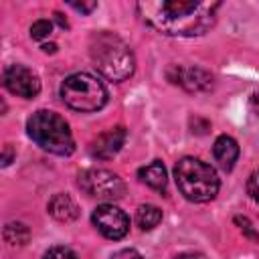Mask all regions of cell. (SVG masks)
<instances>
[{
    "label": "cell",
    "mask_w": 259,
    "mask_h": 259,
    "mask_svg": "<svg viewBox=\"0 0 259 259\" xmlns=\"http://www.w3.org/2000/svg\"><path fill=\"white\" fill-rule=\"evenodd\" d=\"M221 2L198 0H146L138 2L140 18L166 36H200L217 22Z\"/></svg>",
    "instance_id": "6da1fadb"
},
{
    "label": "cell",
    "mask_w": 259,
    "mask_h": 259,
    "mask_svg": "<svg viewBox=\"0 0 259 259\" xmlns=\"http://www.w3.org/2000/svg\"><path fill=\"white\" fill-rule=\"evenodd\" d=\"M89 57L93 67L113 83L130 79L136 71V57L130 45L109 30H99L89 36Z\"/></svg>",
    "instance_id": "7a4b0ae2"
},
{
    "label": "cell",
    "mask_w": 259,
    "mask_h": 259,
    "mask_svg": "<svg viewBox=\"0 0 259 259\" xmlns=\"http://www.w3.org/2000/svg\"><path fill=\"white\" fill-rule=\"evenodd\" d=\"M174 180L182 196L190 202H208L219 194L221 188L217 170L194 156H184L176 162Z\"/></svg>",
    "instance_id": "3957f363"
},
{
    "label": "cell",
    "mask_w": 259,
    "mask_h": 259,
    "mask_svg": "<svg viewBox=\"0 0 259 259\" xmlns=\"http://www.w3.org/2000/svg\"><path fill=\"white\" fill-rule=\"evenodd\" d=\"M26 132L30 140L42 150L57 156H71L75 152V140L65 117L51 109L34 111L26 121Z\"/></svg>",
    "instance_id": "277c9868"
},
{
    "label": "cell",
    "mask_w": 259,
    "mask_h": 259,
    "mask_svg": "<svg viewBox=\"0 0 259 259\" xmlns=\"http://www.w3.org/2000/svg\"><path fill=\"white\" fill-rule=\"evenodd\" d=\"M61 97L71 109L81 113H93L105 107L109 93L97 77L89 73H73L61 83Z\"/></svg>",
    "instance_id": "5b68a950"
},
{
    "label": "cell",
    "mask_w": 259,
    "mask_h": 259,
    "mask_svg": "<svg viewBox=\"0 0 259 259\" xmlns=\"http://www.w3.org/2000/svg\"><path fill=\"white\" fill-rule=\"evenodd\" d=\"M77 184L85 194L101 200H119L125 194V182L115 172H109L105 168L83 170Z\"/></svg>",
    "instance_id": "8992f818"
},
{
    "label": "cell",
    "mask_w": 259,
    "mask_h": 259,
    "mask_svg": "<svg viewBox=\"0 0 259 259\" xmlns=\"http://www.w3.org/2000/svg\"><path fill=\"white\" fill-rule=\"evenodd\" d=\"M91 221H93L95 229L109 241H119L130 231V217L119 206L109 204V202L95 206Z\"/></svg>",
    "instance_id": "52a82bcc"
},
{
    "label": "cell",
    "mask_w": 259,
    "mask_h": 259,
    "mask_svg": "<svg viewBox=\"0 0 259 259\" xmlns=\"http://www.w3.org/2000/svg\"><path fill=\"white\" fill-rule=\"evenodd\" d=\"M2 81H4V87L12 93V95H18V97H24V99H32L40 93V79L38 75L24 67V65H8L4 69V75H2Z\"/></svg>",
    "instance_id": "ba28073f"
},
{
    "label": "cell",
    "mask_w": 259,
    "mask_h": 259,
    "mask_svg": "<svg viewBox=\"0 0 259 259\" xmlns=\"http://www.w3.org/2000/svg\"><path fill=\"white\" fill-rule=\"evenodd\" d=\"M166 77L170 83L180 85L188 93H200L208 91L212 87V75L202 67H186V65H172L166 71Z\"/></svg>",
    "instance_id": "9c48e42d"
},
{
    "label": "cell",
    "mask_w": 259,
    "mask_h": 259,
    "mask_svg": "<svg viewBox=\"0 0 259 259\" xmlns=\"http://www.w3.org/2000/svg\"><path fill=\"white\" fill-rule=\"evenodd\" d=\"M125 138H127L125 127H123V125H115V127H111V130L99 134V136L91 142V154H93L95 158H99V160H109V158H113V156L121 150Z\"/></svg>",
    "instance_id": "30bf717a"
},
{
    "label": "cell",
    "mask_w": 259,
    "mask_h": 259,
    "mask_svg": "<svg viewBox=\"0 0 259 259\" xmlns=\"http://www.w3.org/2000/svg\"><path fill=\"white\" fill-rule=\"evenodd\" d=\"M212 156H214V162L219 164L221 170L225 172H231L237 158H239V144L235 142V138L223 134L214 140V146H212Z\"/></svg>",
    "instance_id": "8fae6325"
},
{
    "label": "cell",
    "mask_w": 259,
    "mask_h": 259,
    "mask_svg": "<svg viewBox=\"0 0 259 259\" xmlns=\"http://www.w3.org/2000/svg\"><path fill=\"white\" fill-rule=\"evenodd\" d=\"M47 210H49V214L53 219H57L61 223H71V221H75L79 217V206L67 192L53 194V198L47 204Z\"/></svg>",
    "instance_id": "7c38bea8"
},
{
    "label": "cell",
    "mask_w": 259,
    "mask_h": 259,
    "mask_svg": "<svg viewBox=\"0 0 259 259\" xmlns=\"http://www.w3.org/2000/svg\"><path fill=\"white\" fill-rule=\"evenodd\" d=\"M138 178L146 186H150L152 190H158V192H164L168 186V174H166V168L160 160H154L148 166H142L138 170Z\"/></svg>",
    "instance_id": "4fadbf2b"
},
{
    "label": "cell",
    "mask_w": 259,
    "mask_h": 259,
    "mask_svg": "<svg viewBox=\"0 0 259 259\" xmlns=\"http://www.w3.org/2000/svg\"><path fill=\"white\" fill-rule=\"evenodd\" d=\"M162 221V210L156 204H140L136 210V225L142 231H152L160 225Z\"/></svg>",
    "instance_id": "5bb4252c"
},
{
    "label": "cell",
    "mask_w": 259,
    "mask_h": 259,
    "mask_svg": "<svg viewBox=\"0 0 259 259\" xmlns=\"http://www.w3.org/2000/svg\"><path fill=\"white\" fill-rule=\"evenodd\" d=\"M30 237V231L24 223H8L4 227V241L10 245V247H22L26 245Z\"/></svg>",
    "instance_id": "9a60e30c"
},
{
    "label": "cell",
    "mask_w": 259,
    "mask_h": 259,
    "mask_svg": "<svg viewBox=\"0 0 259 259\" xmlns=\"http://www.w3.org/2000/svg\"><path fill=\"white\" fill-rule=\"evenodd\" d=\"M51 32H53V22L49 18H38L30 26V36L34 40H45L51 36Z\"/></svg>",
    "instance_id": "2e32d148"
},
{
    "label": "cell",
    "mask_w": 259,
    "mask_h": 259,
    "mask_svg": "<svg viewBox=\"0 0 259 259\" xmlns=\"http://www.w3.org/2000/svg\"><path fill=\"white\" fill-rule=\"evenodd\" d=\"M42 259H79V257L73 249H69L65 245H55L42 255Z\"/></svg>",
    "instance_id": "e0dca14e"
},
{
    "label": "cell",
    "mask_w": 259,
    "mask_h": 259,
    "mask_svg": "<svg viewBox=\"0 0 259 259\" xmlns=\"http://www.w3.org/2000/svg\"><path fill=\"white\" fill-rule=\"evenodd\" d=\"M247 194H249L255 202H259V168L253 170V172L249 174V178H247Z\"/></svg>",
    "instance_id": "ac0fdd59"
},
{
    "label": "cell",
    "mask_w": 259,
    "mask_h": 259,
    "mask_svg": "<svg viewBox=\"0 0 259 259\" xmlns=\"http://www.w3.org/2000/svg\"><path fill=\"white\" fill-rule=\"evenodd\" d=\"M69 6L77 12H81V14H89L91 10L97 8V2H69Z\"/></svg>",
    "instance_id": "d6986e66"
},
{
    "label": "cell",
    "mask_w": 259,
    "mask_h": 259,
    "mask_svg": "<svg viewBox=\"0 0 259 259\" xmlns=\"http://www.w3.org/2000/svg\"><path fill=\"white\" fill-rule=\"evenodd\" d=\"M111 259H142V255L136 249H121L111 255Z\"/></svg>",
    "instance_id": "ffe728a7"
},
{
    "label": "cell",
    "mask_w": 259,
    "mask_h": 259,
    "mask_svg": "<svg viewBox=\"0 0 259 259\" xmlns=\"http://www.w3.org/2000/svg\"><path fill=\"white\" fill-rule=\"evenodd\" d=\"M235 221H237V223L241 225V229H245V233H247V235H249L251 239H255V241H259V235H257V233H255V231L251 229V223H249V221H247L245 217H243V219H241V217H237Z\"/></svg>",
    "instance_id": "44dd1931"
},
{
    "label": "cell",
    "mask_w": 259,
    "mask_h": 259,
    "mask_svg": "<svg viewBox=\"0 0 259 259\" xmlns=\"http://www.w3.org/2000/svg\"><path fill=\"white\" fill-rule=\"evenodd\" d=\"M12 158H14L12 146H10V144H6V146H4V156H2V166H8V164L12 162Z\"/></svg>",
    "instance_id": "7402d4cb"
},
{
    "label": "cell",
    "mask_w": 259,
    "mask_h": 259,
    "mask_svg": "<svg viewBox=\"0 0 259 259\" xmlns=\"http://www.w3.org/2000/svg\"><path fill=\"white\" fill-rule=\"evenodd\" d=\"M172 259H204V257L198 255V253H180V255H176Z\"/></svg>",
    "instance_id": "603a6c76"
},
{
    "label": "cell",
    "mask_w": 259,
    "mask_h": 259,
    "mask_svg": "<svg viewBox=\"0 0 259 259\" xmlns=\"http://www.w3.org/2000/svg\"><path fill=\"white\" fill-rule=\"evenodd\" d=\"M251 109H253L255 115H259V93H255V95L251 97Z\"/></svg>",
    "instance_id": "cb8c5ba5"
},
{
    "label": "cell",
    "mask_w": 259,
    "mask_h": 259,
    "mask_svg": "<svg viewBox=\"0 0 259 259\" xmlns=\"http://www.w3.org/2000/svg\"><path fill=\"white\" fill-rule=\"evenodd\" d=\"M40 49H42V53H57V45H55V42H49V45L42 42Z\"/></svg>",
    "instance_id": "d4e9b609"
},
{
    "label": "cell",
    "mask_w": 259,
    "mask_h": 259,
    "mask_svg": "<svg viewBox=\"0 0 259 259\" xmlns=\"http://www.w3.org/2000/svg\"><path fill=\"white\" fill-rule=\"evenodd\" d=\"M55 20H57V22H59L63 28H67V26H69V24H67V20L63 18V14H59V12H55Z\"/></svg>",
    "instance_id": "484cf974"
}]
</instances>
